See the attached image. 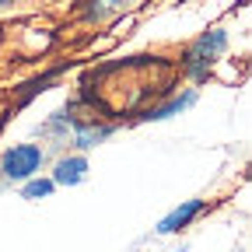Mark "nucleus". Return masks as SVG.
I'll use <instances>...</instances> for the list:
<instances>
[{"mask_svg":"<svg viewBox=\"0 0 252 252\" xmlns=\"http://www.w3.org/2000/svg\"><path fill=\"white\" fill-rule=\"evenodd\" d=\"M42 165V147L39 144H18L4 154V161H0V172L7 179H28L35 175Z\"/></svg>","mask_w":252,"mask_h":252,"instance_id":"nucleus-1","label":"nucleus"},{"mask_svg":"<svg viewBox=\"0 0 252 252\" xmlns=\"http://www.w3.org/2000/svg\"><path fill=\"white\" fill-rule=\"evenodd\" d=\"M228 46V35H224V28H210L207 35H200L196 39V46L189 49V56H186V67H189V74H196V77H203V70L214 63V56Z\"/></svg>","mask_w":252,"mask_h":252,"instance_id":"nucleus-2","label":"nucleus"},{"mask_svg":"<svg viewBox=\"0 0 252 252\" xmlns=\"http://www.w3.org/2000/svg\"><path fill=\"white\" fill-rule=\"evenodd\" d=\"M88 175V161L84 158H63V161H56V172H53V186H77L84 182Z\"/></svg>","mask_w":252,"mask_h":252,"instance_id":"nucleus-3","label":"nucleus"},{"mask_svg":"<svg viewBox=\"0 0 252 252\" xmlns=\"http://www.w3.org/2000/svg\"><path fill=\"white\" fill-rule=\"evenodd\" d=\"M200 207H203L200 200H186L182 207H175V210H172V214H168V217L161 220V224H158V235H172V231L186 228L189 220H193V217L200 214Z\"/></svg>","mask_w":252,"mask_h":252,"instance_id":"nucleus-4","label":"nucleus"},{"mask_svg":"<svg viewBox=\"0 0 252 252\" xmlns=\"http://www.w3.org/2000/svg\"><path fill=\"white\" fill-rule=\"evenodd\" d=\"M193 102H196V91H186V94H179V98H172L168 105H161V109H151L144 119H168V116H175V112L189 109Z\"/></svg>","mask_w":252,"mask_h":252,"instance_id":"nucleus-5","label":"nucleus"},{"mask_svg":"<svg viewBox=\"0 0 252 252\" xmlns=\"http://www.w3.org/2000/svg\"><path fill=\"white\" fill-rule=\"evenodd\" d=\"M109 133H112L109 126H77V130H74V144L77 147H94L98 140H105Z\"/></svg>","mask_w":252,"mask_h":252,"instance_id":"nucleus-6","label":"nucleus"},{"mask_svg":"<svg viewBox=\"0 0 252 252\" xmlns=\"http://www.w3.org/2000/svg\"><path fill=\"white\" fill-rule=\"evenodd\" d=\"M49 193H53V182L49 179H35V182L25 186V196L28 200H39V196H49Z\"/></svg>","mask_w":252,"mask_h":252,"instance_id":"nucleus-7","label":"nucleus"},{"mask_svg":"<svg viewBox=\"0 0 252 252\" xmlns=\"http://www.w3.org/2000/svg\"><path fill=\"white\" fill-rule=\"evenodd\" d=\"M126 0H91V11L94 14H105V11H112V7H123Z\"/></svg>","mask_w":252,"mask_h":252,"instance_id":"nucleus-8","label":"nucleus"},{"mask_svg":"<svg viewBox=\"0 0 252 252\" xmlns=\"http://www.w3.org/2000/svg\"><path fill=\"white\" fill-rule=\"evenodd\" d=\"M0 4H11V0H0Z\"/></svg>","mask_w":252,"mask_h":252,"instance_id":"nucleus-9","label":"nucleus"}]
</instances>
